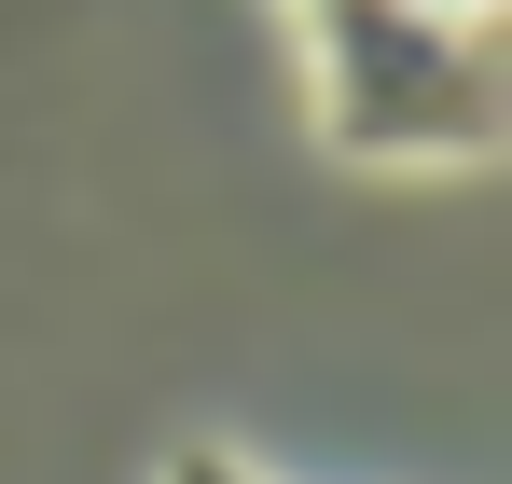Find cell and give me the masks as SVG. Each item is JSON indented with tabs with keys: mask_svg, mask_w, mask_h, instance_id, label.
Wrapping results in <instances>:
<instances>
[{
	"mask_svg": "<svg viewBox=\"0 0 512 484\" xmlns=\"http://www.w3.org/2000/svg\"><path fill=\"white\" fill-rule=\"evenodd\" d=\"M305 14V97L346 166H485L499 153V14L429 0H291Z\"/></svg>",
	"mask_w": 512,
	"mask_h": 484,
	"instance_id": "obj_1",
	"label": "cell"
},
{
	"mask_svg": "<svg viewBox=\"0 0 512 484\" xmlns=\"http://www.w3.org/2000/svg\"><path fill=\"white\" fill-rule=\"evenodd\" d=\"M167 484H263V471H250V457H222V443H180Z\"/></svg>",
	"mask_w": 512,
	"mask_h": 484,
	"instance_id": "obj_2",
	"label": "cell"
},
{
	"mask_svg": "<svg viewBox=\"0 0 512 484\" xmlns=\"http://www.w3.org/2000/svg\"><path fill=\"white\" fill-rule=\"evenodd\" d=\"M429 14H499V0H429Z\"/></svg>",
	"mask_w": 512,
	"mask_h": 484,
	"instance_id": "obj_3",
	"label": "cell"
}]
</instances>
